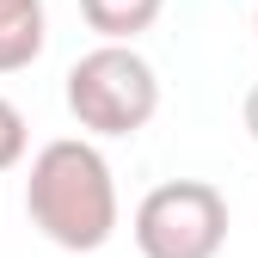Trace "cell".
<instances>
[{"label":"cell","mask_w":258,"mask_h":258,"mask_svg":"<svg viewBox=\"0 0 258 258\" xmlns=\"http://www.w3.org/2000/svg\"><path fill=\"white\" fill-rule=\"evenodd\" d=\"M25 215L49 246L61 252H99L117 234V178L99 142L86 136H55L31 154L25 172Z\"/></svg>","instance_id":"6da1fadb"},{"label":"cell","mask_w":258,"mask_h":258,"mask_svg":"<svg viewBox=\"0 0 258 258\" xmlns=\"http://www.w3.org/2000/svg\"><path fill=\"white\" fill-rule=\"evenodd\" d=\"M68 117L86 129V136H105V142H123V136H142L160 111V74L154 61L136 49V43H99L86 49L74 68H68Z\"/></svg>","instance_id":"7a4b0ae2"},{"label":"cell","mask_w":258,"mask_h":258,"mask_svg":"<svg viewBox=\"0 0 258 258\" xmlns=\"http://www.w3.org/2000/svg\"><path fill=\"white\" fill-rule=\"evenodd\" d=\"M136 252L142 258H221L228 246V197L209 178H166L136 203Z\"/></svg>","instance_id":"3957f363"},{"label":"cell","mask_w":258,"mask_h":258,"mask_svg":"<svg viewBox=\"0 0 258 258\" xmlns=\"http://www.w3.org/2000/svg\"><path fill=\"white\" fill-rule=\"evenodd\" d=\"M49 43L43 0H0V74H25Z\"/></svg>","instance_id":"277c9868"},{"label":"cell","mask_w":258,"mask_h":258,"mask_svg":"<svg viewBox=\"0 0 258 258\" xmlns=\"http://www.w3.org/2000/svg\"><path fill=\"white\" fill-rule=\"evenodd\" d=\"M166 0H80L86 31H99V43H136L142 31L160 25Z\"/></svg>","instance_id":"5b68a950"},{"label":"cell","mask_w":258,"mask_h":258,"mask_svg":"<svg viewBox=\"0 0 258 258\" xmlns=\"http://www.w3.org/2000/svg\"><path fill=\"white\" fill-rule=\"evenodd\" d=\"M25 111L13 105V99H0V172H13L19 160H25Z\"/></svg>","instance_id":"8992f818"},{"label":"cell","mask_w":258,"mask_h":258,"mask_svg":"<svg viewBox=\"0 0 258 258\" xmlns=\"http://www.w3.org/2000/svg\"><path fill=\"white\" fill-rule=\"evenodd\" d=\"M240 123H246V136L258 142V80H252V92H246V105H240Z\"/></svg>","instance_id":"52a82bcc"},{"label":"cell","mask_w":258,"mask_h":258,"mask_svg":"<svg viewBox=\"0 0 258 258\" xmlns=\"http://www.w3.org/2000/svg\"><path fill=\"white\" fill-rule=\"evenodd\" d=\"M252 31H258V0H252Z\"/></svg>","instance_id":"ba28073f"}]
</instances>
